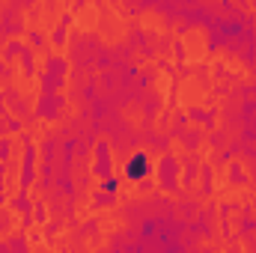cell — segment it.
<instances>
[{"instance_id":"obj_1","label":"cell","mask_w":256,"mask_h":253,"mask_svg":"<svg viewBox=\"0 0 256 253\" xmlns=\"http://www.w3.org/2000/svg\"><path fill=\"white\" fill-rule=\"evenodd\" d=\"M143 173H146V158H143V155H134V161L128 164V176H131V179H140Z\"/></svg>"}]
</instances>
